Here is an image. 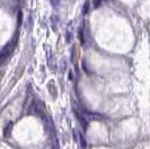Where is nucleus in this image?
Instances as JSON below:
<instances>
[{
  "label": "nucleus",
  "instance_id": "1",
  "mask_svg": "<svg viewBox=\"0 0 150 149\" xmlns=\"http://www.w3.org/2000/svg\"><path fill=\"white\" fill-rule=\"evenodd\" d=\"M88 6H89V0H87L86 2H85V5H83V13H87V10H88Z\"/></svg>",
  "mask_w": 150,
  "mask_h": 149
},
{
  "label": "nucleus",
  "instance_id": "2",
  "mask_svg": "<svg viewBox=\"0 0 150 149\" xmlns=\"http://www.w3.org/2000/svg\"><path fill=\"white\" fill-rule=\"evenodd\" d=\"M100 2H102V0H94V7L97 8L100 5Z\"/></svg>",
  "mask_w": 150,
  "mask_h": 149
}]
</instances>
